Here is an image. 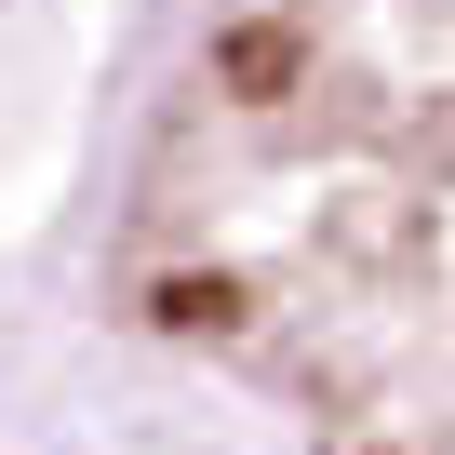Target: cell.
I'll return each instance as SVG.
<instances>
[{
  "mask_svg": "<svg viewBox=\"0 0 455 455\" xmlns=\"http://www.w3.org/2000/svg\"><path fill=\"white\" fill-rule=\"evenodd\" d=\"M201 81H214L228 108H295V94H308V28H295V14H242V28H214Z\"/></svg>",
  "mask_w": 455,
  "mask_h": 455,
  "instance_id": "1",
  "label": "cell"
},
{
  "mask_svg": "<svg viewBox=\"0 0 455 455\" xmlns=\"http://www.w3.org/2000/svg\"><path fill=\"white\" fill-rule=\"evenodd\" d=\"M148 322H161V335H242V322H255V282H242V268H161V282H148Z\"/></svg>",
  "mask_w": 455,
  "mask_h": 455,
  "instance_id": "2",
  "label": "cell"
},
{
  "mask_svg": "<svg viewBox=\"0 0 455 455\" xmlns=\"http://www.w3.org/2000/svg\"><path fill=\"white\" fill-rule=\"evenodd\" d=\"M362 455H402V442H362Z\"/></svg>",
  "mask_w": 455,
  "mask_h": 455,
  "instance_id": "3",
  "label": "cell"
}]
</instances>
